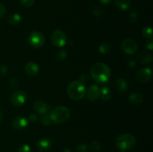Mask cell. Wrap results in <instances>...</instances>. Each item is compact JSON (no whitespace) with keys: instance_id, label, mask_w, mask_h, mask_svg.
I'll return each mask as SVG.
<instances>
[{"instance_id":"6da1fadb","label":"cell","mask_w":153,"mask_h":152,"mask_svg":"<svg viewBox=\"0 0 153 152\" xmlns=\"http://www.w3.org/2000/svg\"><path fill=\"white\" fill-rule=\"evenodd\" d=\"M111 69L106 64L103 63H96L91 66V75L94 80L98 83H106L111 77Z\"/></svg>"},{"instance_id":"7a4b0ae2","label":"cell","mask_w":153,"mask_h":152,"mask_svg":"<svg viewBox=\"0 0 153 152\" xmlns=\"http://www.w3.org/2000/svg\"><path fill=\"white\" fill-rule=\"evenodd\" d=\"M49 116L53 123L61 125L68 121L70 119V111L65 106H57L51 110Z\"/></svg>"},{"instance_id":"3957f363","label":"cell","mask_w":153,"mask_h":152,"mask_svg":"<svg viewBox=\"0 0 153 152\" xmlns=\"http://www.w3.org/2000/svg\"><path fill=\"white\" fill-rule=\"evenodd\" d=\"M86 89L84 83L80 80H74L67 87V95L71 99L79 101L85 97Z\"/></svg>"},{"instance_id":"277c9868","label":"cell","mask_w":153,"mask_h":152,"mask_svg":"<svg viewBox=\"0 0 153 152\" xmlns=\"http://www.w3.org/2000/svg\"><path fill=\"white\" fill-rule=\"evenodd\" d=\"M115 144L121 151H126L132 148L135 145L136 139L130 134H120L115 139Z\"/></svg>"},{"instance_id":"5b68a950","label":"cell","mask_w":153,"mask_h":152,"mask_svg":"<svg viewBox=\"0 0 153 152\" xmlns=\"http://www.w3.org/2000/svg\"><path fill=\"white\" fill-rule=\"evenodd\" d=\"M51 42L55 47H63L67 43V37L65 33L60 29H56L52 33Z\"/></svg>"},{"instance_id":"8992f818","label":"cell","mask_w":153,"mask_h":152,"mask_svg":"<svg viewBox=\"0 0 153 152\" xmlns=\"http://www.w3.org/2000/svg\"><path fill=\"white\" fill-rule=\"evenodd\" d=\"M28 43L34 48H40L45 43V38L43 34L38 31H34L31 33L28 37Z\"/></svg>"},{"instance_id":"52a82bcc","label":"cell","mask_w":153,"mask_h":152,"mask_svg":"<svg viewBox=\"0 0 153 152\" xmlns=\"http://www.w3.org/2000/svg\"><path fill=\"white\" fill-rule=\"evenodd\" d=\"M121 48L123 51L127 55H134L137 50V43L133 39H126L122 42Z\"/></svg>"},{"instance_id":"ba28073f","label":"cell","mask_w":153,"mask_h":152,"mask_svg":"<svg viewBox=\"0 0 153 152\" xmlns=\"http://www.w3.org/2000/svg\"><path fill=\"white\" fill-rule=\"evenodd\" d=\"M27 99V95L24 91L16 90L12 94L10 97V101L12 104L16 107H20L23 105Z\"/></svg>"},{"instance_id":"9c48e42d","label":"cell","mask_w":153,"mask_h":152,"mask_svg":"<svg viewBox=\"0 0 153 152\" xmlns=\"http://www.w3.org/2000/svg\"><path fill=\"white\" fill-rule=\"evenodd\" d=\"M152 77V70L150 68H143L136 73V80L139 83H146Z\"/></svg>"},{"instance_id":"30bf717a","label":"cell","mask_w":153,"mask_h":152,"mask_svg":"<svg viewBox=\"0 0 153 152\" xmlns=\"http://www.w3.org/2000/svg\"><path fill=\"white\" fill-rule=\"evenodd\" d=\"M100 89L97 85L93 84L86 90L85 95L89 101H96L100 98Z\"/></svg>"},{"instance_id":"8fae6325","label":"cell","mask_w":153,"mask_h":152,"mask_svg":"<svg viewBox=\"0 0 153 152\" xmlns=\"http://www.w3.org/2000/svg\"><path fill=\"white\" fill-rule=\"evenodd\" d=\"M33 108L39 114L44 115L46 113H47V112H49L51 107L47 103L45 102V101H41V100H37V101H35L34 102Z\"/></svg>"},{"instance_id":"7c38bea8","label":"cell","mask_w":153,"mask_h":152,"mask_svg":"<svg viewBox=\"0 0 153 152\" xmlns=\"http://www.w3.org/2000/svg\"><path fill=\"white\" fill-rule=\"evenodd\" d=\"M28 122L26 118L24 116H18L12 121L11 126L13 129L20 131L26 128L28 126Z\"/></svg>"},{"instance_id":"4fadbf2b","label":"cell","mask_w":153,"mask_h":152,"mask_svg":"<svg viewBox=\"0 0 153 152\" xmlns=\"http://www.w3.org/2000/svg\"><path fill=\"white\" fill-rule=\"evenodd\" d=\"M39 71H40V67L34 62H29L25 66V73L29 76H35L36 75L38 74Z\"/></svg>"},{"instance_id":"5bb4252c","label":"cell","mask_w":153,"mask_h":152,"mask_svg":"<svg viewBox=\"0 0 153 152\" xmlns=\"http://www.w3.org/2000/svg\"><path fill=\"white\" fill-rule=\"evenodd\" d=\"M52 147V141L48 138H43L37 142V149L42 152L47 151Z\"/></svg>"},{"instance_id":"9a60e30c","label":"cell","mask_w":153,"mask_h":152,"mask_svg":"<svg viewBox=\"0 0 153 152\" xmlns=\"http://www.w3.org/2000/svg\"><path fill=\"white\" fill-rule=\"evenodd\" d=\"M137 60L142 64H148L152 61V57L149 52H142L137 55Z\"/></svg>"},{"instance_id":"2e32d148","label":"cell","mask_w":153,"mask_h":152,"mask_svg":"<svg viewBox=\"0 0 153 152\" xmlns=\"http://www.w3.org/2000/svg\"><path fill=\"white\" fill-rule=\"evenodd\" d=\"M128 101L134 105H139L143 102V97L138 92H133L128 97Z\"/></svg>"},{"instance_id":"e0dca14e","label":"cell","mask_w":153,"mask_h":152,"mask_svg":"<svg viewBox=\"0 0 153 152\" xmlns=\"http://www.w3.org/2000/svg\"><path fill=\"white\" fill-rule=\"evenodd\" d=\"M115 87H116L117 90L119 91L120 92H124L128 89V84L123 78L119 77L115 81Z\"/></svg>"},{"instance_id":"ac0fdd59","label":"cell","mask_w":153,"mask_h":152,"mask_svg":"<svg viewBox=\"0 0 153 152\" xmlns=\"http://www.w3.org/2000/svg\"><path fill=\"white\" fill-rule=\"evenodd\" d=\"M6 20L10 25H16L20 23L21 20H22V17H21L20 14H19V13H12L7 16Z\"/></svg>"},{"instance_id":"d6986e66","label":"cell","mask_w":153,"mask_h":152,"mask_svg":"<svg viewBox=\"0 0 153 152\" xmlns=\"http://www.w3.org/2000/svg\"><path fill=\"white\" fill-rule=\"evenodd\" d=\"M100 97L102 101H108L111 98V91L108 86H102L100 89Z\"/></svg>"},{"instance_id":"ffe728a7","label":"cell","mask_w":153,"mask_h":152,"mask_svg":"<svg viewBox=\"0 0 153 152\" xmlns=\"http://www.w3.org/2000/svg\"><path fill=\"white\" fill-rule=\"evenodd\" d=\"M114 1L117 7L122 10H126L131 7L130 0H115Z\"/></svg>"},{"instance_id":"44dd1931","label":"cell","mask_w":153,"mask_h":152,"mask_svg":"<svg viewBox=\"0 0 153 152\" xmlns=\"http://www.w3.org/2000/svg\"><path fill=\"white\" fill-rule=\"evenodd\" d=\"M112 49V46L109 42H104L99 46V52L102 55H106L109 53Z\"/></svg>"},{"instance_id":"7402d4cb","label":"cell","mask_w":153,"mask_h":152,"mask_svg":"<svg viewBox=\"0 0 153 152\" xmlns=\"http://www.w3.org/2000/svg\"><path fill=\"white\" fill-rule=\"evenodd\" d=\"M142 34L144 37L146 38L149 39V38H152V30L151 28V27L149 26H146L143 28L142 30Z\"/></svg>"},{"instance_id":"603a6c76","label":"cell","mask_w":153,"mask_h":152,"mask_svg":"<svg viewBox=\"0 0 153 152\" xmlns=\"http://www.w3.org/2000/svg\"><path fill=\"white\" fill-rule=\"evenodd\" d=\"M41 122L43 125H46V126H49L52 124V120L50 119V116H49V114H46L43 115L41 118Z\"/></svg>"},{"instance_id":"cb8c5ba5","label":"cell","mask_w":153,"mask_h":152,"mask_svg":"<svg viewBox=\"0 0 153 152\" xmlns=\"http://www.w3.org/2000/svg\"><path fill=\"white\" fill-rule=\"evenodd\" d=\"M92 13L94 16H101L104 13V10L101 7H99V6H96L94 7L92 10Z\"/></svg>"},{"instance_id":"d4e9b609","label":"cell","mask_w":153,"mask_h":152,"mask_svg":"<svg viewBox=\"0 0 153 152\" xmlns=\"http://www.w3.org/2000/svg\"><path fill=\"white\" fill-rule=\"evenodd\" d=\"M67 52L65 50H61L60 52H58V53L55 55V58H56L58 61H62V60H64L66 58H67Z\"/></svg>"},{"instance_id":"484cf974","label":"cell","mask_w":153,"mask_h":152,"mask_svg":"<svg viewBox=\"0 0 153 152\" xmlns=\"http://www.w3.org/2000/svg\"><path fill=\"white\" fill-rule=\"evenodd\" d=\"M128 19H129L130 22L131 23H134V22H137V12L132 11L130 13V14L128 15Z\"/></svg>"},{"instance_id":"4316f807","label":"cell","mask_w":153,"mask_h":152,"mask_svg":"<svg viewBox=\"0 0 153 152\" xmlns=\"http://www.w3.org/2000/svg\"><path fill=\"white\" fill-rule=\"evenodd\" d=\"M20 3L25 7H29L34 4V0H20Z\"/></svg>"},{"instance_id":"83f0119b","label":"cell","mask_w":153,"mask_h":152,"mask_svg":"<svg viewBox=\"0 0 153 152\" xmlns=\"http://www.w3.org/2000/svg\"><path fill=\"white\" fill-rule=\"evenodd\" d=\"M76 152H88V148L85 144H79L76 147Z\"/></svg>"},{"instance_id":"f1b7e54d","label":"cell","mask_w":153,"mask_h":152,"mask_svg":"<svg viewBox=\"0 0 153 152\" xmlns=\"http://www.w3.org/2000/svg\"><path fill=\"white\" fill-rule=\"evenodd\" d=\"M19 152H31V148L28 145H22L19 148Z\"/></svg>"},{"instance_id":"f546056e","label":"cell","mask_w":153,"mask_h":152,"mask_svg":"<svg viewBox=\"0 0 153 152\" xmlns=\"http://www.w3.org/2000/svg\"><path fill=\"white\" fill-rule=\"evenodd\" d=\"M7 72V67L4 64H0V77H2L6 75Z\"/></svg>"},{"instance_id":"4dcf8cb0","label":"cell","mask_w":153,"mask_h":152,"mask_svg":"<svg viewBox=\"0 0 153 152\" xmlns=\"http://www.w3.org/2000/svg\"><path fill=\"white\" fill-rule=\"evenodd\" d=\"M91 148L94 151H99L100 149V143L98 141H93L91 143Z\"/></svg>"},{"instance_id":"1f68e13d","label":"cell","mask_w":153,"mask_h":152,"mask_svg":"<svg viewBox=\"0 0 153 152\" xmlns=\"http://www.w3.org/2000/svg\"><path fill=\"white\" fill-rule=\"evenodd\" d=\"M146 48H147L149 50H152L153 49V41H152V38H149L147 39L146 43Z\"/></svg>"},{"instance_id":"d6a6232c","label":"cell","mask_w":153,"mask_h":152,"mask_svg":"<svg viewBox=\"0 0 153 152\" xmlns=\"http://www.w3.org/2000/svg\"><path fill=\"white\" fill-rule=\"evenodd\" d=\"M6 13V8L2 4L0 3V18H2Z\"/></svg>"},{"instance_id":"836d02e7","label":"cell","mask_w":153,"mask_h":152,"mask_svg":"<svg viewBox=\"0 0 153 152\" xmlns=\"http://www.w3.org/2000/svg\"><path fill=\"white\" fill-rule=\"evenodd\" d=\"M28 119H29L31 122H35L37 120V116L36 114H34V113H32V114H31L29 116V117H28Z\"/></svg>"},{"instance_id":"e575fe53","label":"cell","mask_w":153,"mask_h":152,"mask_svg":"<svg viewBox=\"0 0 153 152\" xmlns=\"http://www.w3.org/2000/svg\"><path fill=\"white\" fill-rule=\"evenodd\" d=\"M100 2L103 4H109L112 1V0H100Z\"/></svg>"},{"instance_id":"d590c367","label":"cell","mask_w":153,"mask_h":152,"mask_svg":"<svg viewBox=\"0 0 153 152\" xmlns=\"http://www.w3.org/2000/svg\"><path fill=\"white\" fill-rule=\"evenodd\" d=\"M63 152H72V151L70 150V149L66 148V149H64V151H63Z\"/></svg>"},{"instance_id":"8d00e7d4","label":"cell","mask_w":153,"mask_h":152,"mask_svg":"<svg viewBox=\"0 0 153 152\" xmlns=\"http://www.w3.org/2000/svg\"><path fill=\"white\" fill-rule=\"evenodd\" d=\"M1 120H2V113H1V110H0V122H1Z\"/></svg>"}]
</instances>
